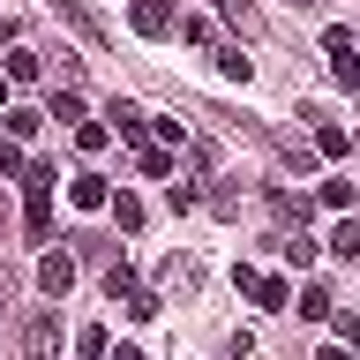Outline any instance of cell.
<instances>
[{
    "instance_id": "cell-4",
    "label": "cell",
    "mask_w": 360,
    "mask_h": 360,
    "mask_svg": "<svg viewBox=\"0 0 360 360\" xmlns=\"http://www.w3.org/2000/svg\"><path fill=\"white\" fill-rule=\"evenodd\" d=\"M248 292H255V308H270V315L292 308V278H278V270H255V285H248Z\"/></svg>"
},
{
    "instance_id": "cell-12",
    "label": "cell",
    "mask_w": 360,
    "mask_h": 360,
    "mask_svg": "<svg viewBox=\"0 0 360 360\" xmlns=\"http://www.w3.org/2000/svg\"><path fill=\"white\" fill-rule=\"evenodd\" d=\"M210 60H218V75H225V83H248V75H255V60H248L240 45H218Z\"/></svg>"
},
{
    "instance_id": "cell-5",
    "label": "cell",
    "mask_w": 360,
    "mask_h": 360,
    "mask_svg": "<svg viewBox=\"0 0 360 360\" xmlns=\"http://www.w3.org/2000/svg\"><path fill=\"white\" fill-rule=\"evenodd\" d=\"M105 120H112L120 135H128V143H143V135H150V112L135 105V98H112V105H105Z\"/></svg>"
},
{
    "instance_id": "cell-25",
    "label": "cell",
    "mask_w": 360,
    "mask_h": 360,
    "mask_svg": "<svg viewBox=\"0 0 360 360\" xmlns=\"http://www.w3.org/2000/svg\"><path fill=\"white\" fill-rule=\"evenodd\" d=\"M128 285H135V270H128V263H105V292H112V300H120Z\"/></svg>"
},
{
    "instance_id": "cell-10",
    "label": "cell",
    "mask_w": 360,
    "mask_h": 360,
    "mask_svg": "<svg viewBox=\"0 0 360 360\" xmlns=\"http://www.w3.org/2000/svg\"><path fill=\"white\" fill-rule=\"evenodd\" d=\"M135 173H143V180H165V173H173V150H165V143H135Z\"/></svg>"
},
{
    "instance_id": "cell-26",
    "label": "cell",
    "mask_w": 360,
    "mask_h": 360,
    "mask_svg": "<svg viewBox=\"0 0 360 360\" xmlns=\"http://www.w3.org/2000/svg\"><path fill=\"white\" fill-rule=\"evenodd\" d=\"M22 38V30H15V22H8V15H0V45H15Z\"/></svg>"
},
{
    "instance_id": "cell-7",
    "label": "cell",
    "mask_w": 360,
    "mask_h": 360,
    "mask_svg": "<svg viewBox=\"0 0 360 360\" xmlns=\"http://www.w3.org/2000/svg\"><path fill=\"white\" fill-rule=\"evenodd\" d=\"M263 202H270V210H278V225H308V210H315L308 195H292V188H278V180H270V188H263Z\"/></svg>"
},
{
    "instance_id": "cell-15",
    "label": "cell",
    "mask_w": 360,
    "mask_h": 360,
    "mask_svg": "<svg viewBox=\"0 0 360 360\" xmlns=\"http://www.w3.org/2000/svg\"><path fill=\"white\" fill-rule=\"evenodd\" d=\"M30 353H60V315H38L30 323Z\"/></svg>"
},
{
    "instance_id": "cell-6",
    "label": "cell",
    "mask_w": 360,
    "mask_h": 360,
    "mask_svg": "<svg viewBox=\"0 0 360 360\" xmlns=\"http://www.w3.org/2000/svg\"><path fill=\"white\" fill-rule=\"evenodd\" d=\"M68 202H75V210H105V202H112L105 173H75V180H68Z\"/></svg>"
},
{
    "instance_id": "cell-14",
    "label": "cell",
    "mask_w": 360,
    "mask_h": 360,
    "mask_svg": "<svg viewBox=\"0 0 360 360\" xmlns=\"http://www.w3.org/2000/svg\"><path fill=\"white\" fill-rule=\"evenodd\" d=\"M0 120H8V135H15V143H30V135L45 128V112H30V105H8Z\"/></svg>"
},
{
    "instance_id": "cell-24",
    "label": "cell",
    "mask_w": 360,
    "mask_h": 360,
    "mask_svg": "<svg viewBox=\"0 0 360 360\" xmlns=\"http://www.w3.org/2000/svg\"><path fill=\"white\" fill-rule=\"evenodd\" d=\"M330 255H360V225H338V233H330Z\"/></svg>"
},
{
    "instance_id": "cell-11",
    "label": "cell",
    "mask_w": 360,
    "mask_h": 360,
    "mask_svg": "<svg viewBox=\"0 0 360 360\" xmlns=\"http://www.w3.org/2000/svg\"><path fill=\"white\" fill-rule=\"evenodd\" d=\"M315 150H323V158H345V150H353V135L338 128V120H323V112H315Z\"/></svg>"
},
{
    "instance_id": "cell-22",
    "label": "cell",
    "mask_w": 360,
    "mask_h": 360,
    "mask_svg": "<svg viewBox=\"0 0 360 360\" xmlns=\"http://www.w3.org/2000/svg\"><path fill=\"white\" fill-rule=\"evenodd\" d=\"M323 202L330 210H353V180H323Z\"/></svg>"
},
{
    "instance_id": "cell-20",
    "label": "cell",
    "mask_w": 360,
    "mask_h": 360,
    "mask_svg": "<svg viewBox=\"0 0 360 360\" xmlns=\"http://www.w3.org/2000/svg\"><path fill=\"white\" fill-rule=\"evenodd\" d=\"M120 300H128V315H135V323H150V315H158V292H150V285H128Z\"/></svg>"
},
{
    "instance_id": "cell-23",
    "label": "cell",
    "mask_w": 360,
    "mask_h": 360,
    "mask_svg": "<svg viewBox=\"0 0 360 360\" xmlns=\"http://www.w3.org/2000/svg\"><path fill=\"white\" fill-rule=\"evenodd\" d=\"M75 353L98 360V353H105V330H98V323H83V330H75Z\"/></svg>"
},
{
    "instance_id": "cell-17",
    "label": "cell",
    "mask_w": 360,
    "mask_h": 360,
    "mask_svg": "<svg viewBox=\"0 0 360 360\" xmlns=\"http://www.w3.org/2000/svg\"><path fill=\"white\" fill-rule=\"evenodd\" d=\"M330 300H338L330 285H308V292H300V300H292V308L308 315V323H323V315H330Z\"/></svg>"
},
{
    "instance_id": "cell-3",
    "label": "cell",
    "mask_w": 360,
    "mask_h": 360,
    "mask_svg": "<svg viewBox=\"0 0 360 360\" xmlns=\"http://www.w3.org/2000/svg\"><path fill=\"white\" fill-rule=\"evenodd\" d=\"M128 22H135V38H173V0H135Z\"/></svg>"
},
{
    "instance_id": "cell-9",
    "label": "cell",
    "mask_w": 360,
    "mask_h": 360,
    "mask_svg": "<svg viewBox=\"0 0 360 360\" xmlns=\"http://www.w3.org/2000/svg\"><path fill=\"white\" fill-rule=\"evenodd\" d=\"M68 285H75V263H68V255H45V263H38V292L68 300Z\"/></svg>"
},
{
    "instance_id": "cell-19",
    "label": "cell",
    "mask_w": 360,
    "mask_h": 360,
    "mask_svg": "<svg viewBox=\"0 0 360 360\" xmlns=\"http://www.w3.org/2000/svg\"><path fill=\"white\" fill-rule=\"evenodd\" d=\"M105 210H112V218H120V233H143V202H135V195H112Z\"/></svg>"
},
{
    "instance_id": "cell-21",
    "label": "cell",
    "mask_w": 360,
    "mask_h": 360,
    "mask_svg": "<svg viewBox=\"0 0 360 360\" xmlns=\"http://www.w3.org/2000/svg\"><path fill=\"white\" fill-rule=\"evenodd\" d=\"M22 165H30V158H22V143H15V135H0V180H15Z\"/></svg>"
},
{
    "instance_id": "cell-27",
    "label": "cell",
    "mask_w": 360,
    "mask_h": 360,
    "mask_svg": "<svg viewBox=\"0 0 360 360\" xmlns=\"http://www.w3.org/2000/svg\"><path fill=\"white\" fill-rule=\"evenodd\" d=\"M292 8H315V0H292Z\"/></svg>"
},
{
    "instance_id": "cell-28",
    "label": "cell",
    "mask_w": 360,
    "mask_h": 360,
    "mask_svg": "<svg viewBox=\"0 0 360 360\" xmlns=\"http://www.w3.org/2000/svg\"><path fill=\"white\" fill-rule=\"evenodd\" d=\"M0 105H8V83H0Z\"/></svg>"
},
{
    "instance_id": "cell-18",
    "label": "cell",
    "mask_w": 360,
    "mask_h": 360,
    "mask_svg": "<svg viewBox=\"0 0 360 360\" xmlns=\"http://www.w3.org/2000/svg\"><path fill=\"white\" fill-rule=\"evenodd\" d=\"M75 143H83V150L98 158V150H105V143H112V128H105V120H75Z\"/></svg>"
},
{
    "instance_id": "cell-2",
    "label": "cell",
    "mask_w": 360,
    "mask_h": 360,
    "mask_svg": "<svg viewBox=\"0 0 360 360\" xmlns=\"http://www.w3.org/2000/svg\"><path fill=\"white\" fill-rule=\"evenodd\" d=\"M323 53H330V83L353 90V83H360V60H353V30H345V22H330V30H323Z\"/></svg>"
},
{
    "instance_id": "cell-16",
    "label": "cell",
    "mask_w": 360,
    "mask_h": 360,
    "mask_svg": "<svg viewBox=\"0 0 360 360\" xmlns=\"http://www.w3.org/2000/svg\"><path fill=\"white\" fill-rule=\"evenodd\" d=\"M218 15L233 22V30H248V38H255V30H263V15H255V8H248V0H218Z\"/></svg>"
},
{
    "instance_id": "cell-1",
    "label": "cell",
    "mask_w": 360,
    "mask_h": 360,
    "mask_svg": "<svg viewBox=\"0 0 360 360\" xmlns=\"http://www.w3.org/2000/svg\"><path fill=\"white\" fill-rule=\"evenodd\" d=\"M22 233H30V240H53V165H38V158H30V165H22Z\"/></svg>"
},
{
    "instance_id": "cell-8",
    "label": "cell",
    "mask_w": 360,
    "mask_h": 360,
    "mask_svg": "<svg viewBox=\"0 0 360 360\" xmlns=\"http://www.w3.org/2000/svg\"><path fill=\"white\" fill-rule=\"evenodd\" d=\"M53 15H60V22H75V30H83V45H105V22L90 15L83 0H53Z\"/></svg>"
},
{
    "instance_id": "cell-13",
    "label": "cell",
    "mask_w": 360,
    "mask_h": 360,
    "mask_svg": "<svg viewBox=\"0 0 360 360\" xmlns=\"http://www.w3.org/2000/svg\"><path fill=\"white\" fill-rule=\"evenodd\" d=\"M8 75H15V83H38V75H45V60L30 53V45H8Z\"/></svg>"
}]
</instances>
